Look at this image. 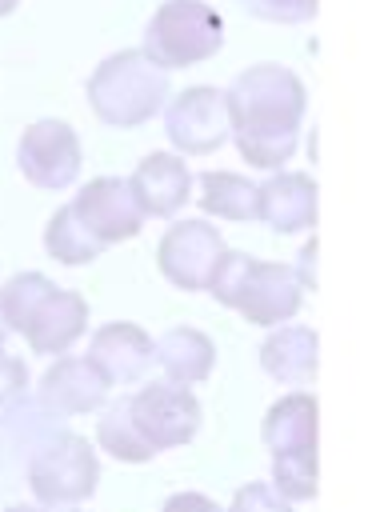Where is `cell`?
Returning a JSON list of instances; mask_svg holds the SVG:
<instances>
[{
	"label": "cell",
	"mask_w": 392,
	"mask_h": 512,
	"mask_svg": "<svg viewBox=\"0 0 392 512\" xmlns=\"http://www.w3.org/2000/svg\"><path fill=\"white\" fill-rule=\"evenodd\" d=\"M228 104V140H236V152L264 172H280L300 144V124L308 112V88L304 80L276 64L260 60L236 72V80L224 88Z\"/></svg>",
	"instance_id": "obj_1"
},
{
	"label": "cell",
	"mask_w": 392,
	"mask_h": 512,
	"mask_svg": "<svg viewBox=\"0 0 392 512\" xmlns=\"http://www.w3.org/2000/svg\"><path fill=\"white\" fill-rule=\"evenodd\" d=\"M0 312L8 332H20L40 356H64L88 332V300L56 288L44 272H16L0 288Z\"/></svg>",
	"instance_id": "obj_2"
},
{
	"label": "cell",
	"mask_w": 392,
	"mask_h": 512,
	"mask_svg": "<svg viewBox=\"0 0 392 512\" xmlns=\"http://www.w3.org/2000/svg\"><path fill=\"white\" fill-rule=\"evenodd\" d=\"M208 292L216 296V304L240 312L248 324H260V328L288 324L304 304V288H300L292 264L256 260V256L232 252V248H224V256L216 260V268L208 276Z\"/></svg>",
	"instance_id": "obj_3"
},
{
	"label": "cell",
	"mask_w": 392,
	"mask_h": 512,
	"mask_svg": "<svg viewBox=\"0 0 392 512\" xmlns=\"http://www.w3.org/2000/svg\"><path fill=\"white\" fill-rule=\"evenodd\" d=\"M84 96H88V108L100 124L140 128L164 112L172 84H168V72L156 68L140 48H120L92 68Z\"/></svg>",
	"instance_id": "obj_4"
},
{
	"label": "cell",
	"mask_w": 392,
	"mask_h": 512,
	"mask_svg": "<svg viewBox=\"0 0 392 512\" xmlns=\"http://www.w3.org/2000/svg\"><path fill=\"white\" fill-rule=\"evenodd\" d=\"M316 396L296 388L284 392L260 420V440L272 456V488L288 500L316 496Z\"/></svg>",
	"instance_id": "obj_5"
},
{
	"label": "cell",
	"mask_w": 392,
	"mask_h": 512,
	"mask_svg": "<svg viewBox=\"0 0 392 512\" xmlns=\"http://www.w3.org/2000/svg\"><path fill=\"white\" fill-rule=\"evenodd\" d=\"M224 48V16L208 0H160L144 24L140 52L164 68H192Z\"/></svg>",
	"instance_id": "obj_6"
},
{
	"label": "cell",
	"mask_w": 392,
	"mask_h": 512,
	"mask_svg": "<svg viewBox=\"0 0 392 512\" xmlns=\"http://www.w3.org/2000/svg\"><path fill=\"white\" fill-rule=\"evenodd\" d=\"M24 480L40 508H80L100 484L96 448L64 428L48 444H40V452L24 468Z\"/></svg>",
	"instance_id": "obj_7"
},
{
	"label": "cell",
	"mask_w": 392,
	"mask_h": 512,
	"mask_svg": "<svg viewBox=\"0 0 392 512\" xmlns=\"http://www.w3.org/2000/svg\"><path fill=\"white\" fill-rule=\"evenodd\" d=\"M128 420L152 452H168V448H184L200 432L204 416H200V400L192 396V388L156 380L128 396Z\"/></svg>",
	"instance_id": "obj_8"
},
{
	"label": "cell",
	"mask_w": 392,
	"mask_h": 512,
	"mask_svg": "<svg viewBox=\"0 0 392 512\" xmlns=\"http://www.w3.org/2000/svg\"><path fill=\"white\" fill-rule=\"evenodd\" d=\"M16 168L40 192H64L80 180L84 152L68 120H36L16 140Z\"/></svg>",
	"instance_id": "obj_9"
},
{
	"label": "cell",
	"mask_w": 392,
	"mask_h": 512,
	"mask_svg": "<svg viewBox=\"0 0 392 512\" xmlns=\"http://www.w3.org/2000/svg\"><path fill=\"white\" fill-rule=\"evenodd\" d=\"M164 136L176 156H212L216 148L228 144V104L224 88L212 84H192L164 104Z\"/></svg>",
	"instance_id": "obj_10"
},
{
	"label": "cell",
	"mask_w": 392,
	"mask_h": 512,
	"mask_svg": "<svg viewBox=\"0 0 392 512\" xmlns=\"http://www.w3.org/2000/svg\"><path fill=\"white\" fill-rule=\"evenodd\" d=\"M220 256H224V236L208 220H176L156 244V268L180 292H204Z\"/></svg>",
	"instance_id": "obj_11"
},
{
	"label": "cell",
	"mask_w": 392,
	"mask_h": 512,
	"mask_svg": "<svg viewBox=\"0 0 392 512\" xmlns=\"http://www.w3.org/2000/svg\"><path fill=\"white\" fill-rule=\"evenodd\" d=\"M68 208H72V216L88 228V236L100 248L132 240L144 228V212H140V204H136V196H132L124 176H96V180H88L68 200Z\"/></svg>",
	"instance_id": "obj_12"
},
{
	"label": "cell",
	"mask_w": 392,
	"mask_h": 512,
	"mask_svg": "<svg viewBox=\"0 0 392 512\" xmlns=\"http://www.w3.org/2000/svg\"><path fill=\"white\" fill-rule=\"evenodd\" d=\"M104 384H140L152 372V336L140 324L116 320V324H100L88 340V356H84Z\"/></svg>",
	"instance_id": "obj_13"
},
{
	"label": "cell",
	"mask_w": 392,
	"mask_h": 512,
	"mask_svg": "<svg viewBox=\"0 0 392 512\" xmlns=\"http://www.w3.org/2000/svg\"><path fill=\"white\" fill-rule=\"evenodd\" d=\"M128 188L144 212V220H172L188 196H192V172L184 164V156L176 152H148L136 172L128 176Z\"/></svg>",
	"instance_id": "obj_14"
},
{
	"label": "cell",
	"mask_w": 392,
	"mask_h": 512,
	"mask_svg": "<svg viewBox=\"0 0 392 512\" xmlns=\"http://www.w3.org/2000/svg\"><path fill=\"white\" fill-rule=\"evenodd\" d=\"M36 400L64 420L68 416H92L108 404V384L84 356H56V364L40 376Z\"/></svg>",
	"instance_id": "obj_15"
},
{
	"label": "cell",
	"mask_w": 392,
	"mask_h": 512,
	"mask_svg": "<svg viewBox=\"0 0 392 512\" xmlns=\"http://www.w3.org/2000/svg\"><path fill=\"white\" fill-rule=\"evenodd\" d=\"M316 180L304 172H272L264 184H256V220H264L272 232L292 236L316 224Z\"/></svg>",
	"instance_id": "obj_16"
},
{
	"label": "cell",
	"mask_w": 392,
	"mask_h": 512,
	"mask_svg": "<svg viewBox=\"0 0 392 512\" xmlns=\"http://www.w3.org/2000/svg\"><path fill=\"white\" fill-rule=\"evenodd\" d=\"M56 432H64V416L44 408L32 392L20 396L0 420V468L4 472L28 468V460L40 452V444H48Z\"/></svg>",
	"instance_id": "obj_17"
},
{
	"label": "cell",
	"mask_w": 392,
	"mask_h": 512,
	"mask_svg": "<svg viewBox=\"0 0 392 512\" xmlns=\"http://www.w3.org/2000/svg\"><path fill=\"white\" fill-rule=\"evenodd\" d=\"M152 364H160L164 380L172 384H204L216 368V344L200 332V328H188V324H176L168 332H160L152 340Z\"/></svg>",
	"instance_id": "obj_18"
},
{
	"label": "cell",
	"mask_w": 392,
	"mask_h": 512,
	"mask_svg": "<svg viewBox=\"0 0 392 512\" xmlns=\"http://www.w3.org/2000/svg\"><path fill=\"white\" fill-rule=\"evenodd\" d=\"M316 364H320V336L308 324H280L260 344V368L276 384H308L316 380Z\"/></svg>",
	"instance_id": "obj_19"
},
{
	"label": "cell",
	"mask_w": 392,
	"mask_h": 512,
	"mask_svg": "<svg viewBox=\"0 0 392 512\" xmlns=\"http://www.w3.org/2000/svg\"><path fill=\"white\" fill-rule=\"evenodd\" d=\"M200 208L204 216H216V220H256V184L240 172H200Z\"/></svg>",
	"instance_id": "obj_20"
},
{
	"label": "cell",
	"mask_w": 392,
	"mask_h": 512,
	"mask_svg": "<svg viewBox=\"0 0 392 512\" xmlns=\"http://www.w3.org/2000/svg\"><path fill=\"white\" fill-rule=\"evenodd\" d=\"M96 448H104L108 456H116L120 464H144L152 460L156 452L136 436L132 420H128V396L104 404L100 420H96Z\"/></svg>",
	"instance_id": "obj_21"
},
{
	"label": "cell",
	"mask_w": 392,
	"mask_h": 512,
	"mask_svg": "<svg viewBox=\"0 0 392 512\" xmlns=\"http://www.w3.org/2000/svg\"><path fill=\"white\" fill-rule=\"evenodd\" d=\"M44 248H48L52 260H60V264H68V268H76V264H92L96 256H104V248L88 236V228L72 216L68 204L56 208L52 220L44 224Z\"/></svg>",
	"instance_id": "obj_22"
},
{
	"label": "cell",
	"mask_w": 392,
	"mask_h": 512,
	"mask_svg": "<svg viewBox=\"0 0 392 512\" xmlns=\"http://www.w3.org/2000/svg\"><path fill=\"white\" fill-rule=\"evenodd\" d=\"M244 8L268 24H308L316 16V0H244Z\"/></svg>",
	"instance_id": "obj_23"
},
{
	"label": "cell",
	"mask_w": 392,
	"mask_h": 512,
	"mask_svg": "<svg viewBox=\"0 0 392 512\" xmlns=\"http://www.w3.org/2000/svg\"><path fill=\"white\" fill-rule=\"evenodd\" d=\"M224 512H296V508H292L272 484L252 480V484L236 488V496H232V504H228Z\"/></svg>",
	"instance_id": "obj_24"
},
{
	"label": "cell",
	"mask_w": 392,
	"mask_h": 512,
	"mask_svg": "<svg viewBox=\"0 0 392 512\" xmlns=\"http://www.w3.org/2000/svg\"><path fill=\"white\" fill-rule=\"evenodd\" d=\"M20 396H28V364L20 356L0 352V420Z\"/></svg>",
	"instance_id": "obj_25"
},
{
	"label": "cell",
	"mask_w": 392,
	"mask_h": 512,
	"mask_svg": "<svg viewBox=\"0 0 392 512\" xmlns=\"http://www.w3.org/2000/svg\"><path fill=\"white\" fill-rule=\"evenodd\" d=\"M160 512H224V508L204 492H176V496L164 500Z\"/></svg>",
	"instance_id": "obj_26"
},
{
	"label": "cell",
	"mask_w": 392,
	"mask_h": 512,
	"mask_svg": "<svg viewBox=\"0 0 392 512\" xmlns=\"http://www.w3.org/2000/svg\"><path fill=\"white\" fill-rule=\"evenodd\" d=\"M316 236L296 252V264H292V272H296V280H300V288H316Z\"/></svg>",
	"instance_id": "obj_27"
},
{
	"label": "cell",
	"mask_w": 392,
	"mask_h": 512,
	"mask_svg": "<svg viewBox=\"0 0 392 512\" xmlns=\"http://www.w3.org/2000/svg\"><path fill=\"white\" fill-rule=\"evenodd\" d=\"M16 8H20V0H0V20H4V16H12Z\"/></svg>",
	"instance_id": "obj_28"
},
{
	"label": "cell",
	"mask_w": 392,
	"mask_h": 512,
	"mask_svg": "<svg viewBox=\"0 0 392 512\" xmlns=\"http://www.w3.org/2000/svg\"><path fill=\"white\" fill-rule=\"evenodd\" d=\"M4 340H8V324H4V312H0V352H4Z\"/></svg>",
	"instance_id": "obj_29"
},
{
	"label": "cell",
	"mask_w": 392,
	"mask_h": 512,
	"mask_svg": "<svg viewBox=\"0 0 392 512\" xmlns=\"http://www.w3.org/2000/svg\"><path fill=\"white\" fill-rule=\"evenodd\" d=\"M4 512H48V508H24V504H16V508H4Z\"/></svg>",
	"instance_id": "obj_30"
},
{
	"label": "cell",
	"mask_w": 392,
	"mask_h": 512,
	"mask_svg": "<svg viewBox=\"0 0 392 512\" xmlns=\"http://www.w3.org/2000/svg\"><path fill=\"white\" fill-rule=\"evenodd\" d=\"M52 512H80V508H52Z\"/></svg>",
	"instance_id": "obj_31"
}]
</instances>
